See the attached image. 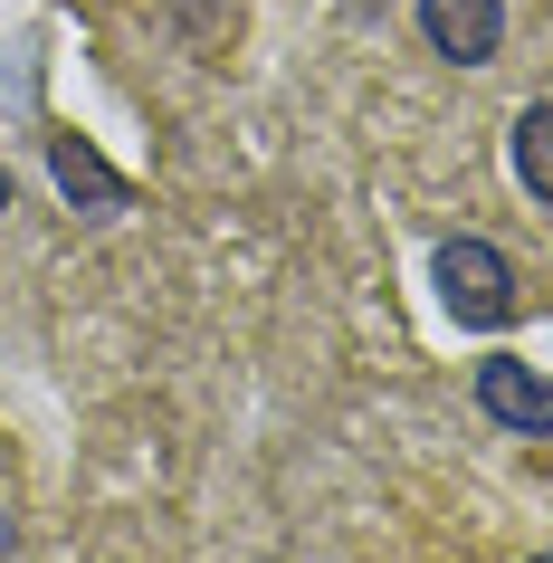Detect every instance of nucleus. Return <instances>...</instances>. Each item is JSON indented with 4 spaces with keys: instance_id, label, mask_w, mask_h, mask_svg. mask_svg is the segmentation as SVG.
I'll return each mask as SVG.
<instances>
[{
    "instance_id": "nucleus-1",
    "label": "nucleus",
    "mask_w": 553,
    "mask_h": 563,
    "mask_svg": "<svg viewBox=\"0 0 553 563\" xmlns=\"http://www.w3.org/2000/svg\"><path fill=\"white\" fill-rule=\"evenodd\" d=\"M439 297H449L458 325H506V316H516V267H506V249L449 239V249H439Z\"/></svg>"
},
{
    "instance_id": "nucleus-2",
    "label": "nucleus",
    "mask_w": 553,
    "mask_h": 563,
    "mask_svg": "<svg viewBox=\"0 0 553 563\" xmlns=\"http://www.w3.org/2000/svg\"><path fill=\"white\" fill-rule=\"evenodd\" d=\"M477 411L506 420V430H524V440H544V430H553V383H544V373H524L516 354H487V363H477Z\"/></svg>"
},
{
    "instance_id": "nucleus-3",
    "label": "nucleus",
    "mask_w": 553,
    "mask_h": 563,
    "mask_svg": "<svg viewBox=\"0 0 553 563\" xmlns=\"http://www.w3.org/2000/svg\"><path fill=\"white\" fill-rule=\"evenodd\" d=\"M420 38L458 67H487L506 38V0H420Z\"/></svg>"
},
{
    "instance_id": "nucleus-4",
    "label": "nucleus",
    "mask_w": 553,
    "mask_h": 563,
    "mask_svg": "<svg viewBox=\"0 0 553 563\" xmlns=\"http://www.w3.org/2000/svg\"><path fill=\"white\" fill-rule=\"evenodd\" d=\"M48 173H58L67 201H87V210H124V173H106V163H96L77 134H58V144H48Z\"/></svg>"
},
{
    "instance_id": "nucleus-5",
    "label": "nucleus",
    "mask_w": 553,
    "mask_h": 563,
    "mask_svg": "<svg viewBox=\"0 0 553 563\" xmlns=\"http://www.w3.org/2000/svg\"><path fill=\"white\" fill-rule=\"evenodd\" d=\"M506 153H516V181H524V201L553 210V106H524L516 134H506Z\"/></svg>"
},
{
    "instance_id": "nucleus-6",
    "label": "nucleus",
    "mask_w": 553,
    "mask_h": 563,
    "mask_svg": "<svg viewBox=\"0 0 553 563\" xmlns=\"http://www.w3.org/2000/svg\"><path fill=\"white\" fill-rule=\"evenodd\" d=\"M0 210H10V173H0Z\"/></svg>"
},
{
    "instance_id": "nucleus-7",
    "label": "nucleus",
    "mask_w": 553,
    "mask_h": 563,
    "mask_svg": "<svg viewBox=\"0 0 553 563\" xmlns=\"http://www.w3.org/2000/svg\"><path fill=\"white\" fill-rule=\"evenodd\" d=\"M0 554H10V526H0Z\"/></svg>"
},
{
    "instance_id": "nucleus-8",
    "label": "nucleus",
    "mask_w": 553,
    "mask_h": 563,
    "mask_svg": "<svg viewBox=\"0 0 553 563\" xmlns=\"http://www.w3.org/2000/svg\"><path fill=\"white\" fill-rule=\"evenodd\" d=\"M534 563H553V554H534Z\"/></svg>"
}]
</instances>
